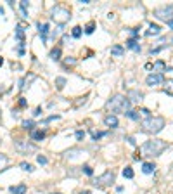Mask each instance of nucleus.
<instances>
[{
	"mask_svg": "<svg viewBox=\"0 0 173 194\" xmlns=\"http://www.w3.org/2000/svg\"><path fill=\"white\" fill-rule=\"evenodd\" d=\"M123 177L125 178H133V170L130 167H125V170H123Z\"/></svg>",
	"mask_w": 173,
	"mask_h": 194,
	"instance_id": "23",
	"label": "nucleus"
},
{
	"mask_svg": "<svg viewBox=\"0 0 173 194\" xmlns=\"http://www.w3.org/2000/svg\"><path fill=\"white\" fill-rule=\"evenodd\" d=\"M50 16H52V19H54L57 24L62 26L64 23H68L71 19V12L62 5H55L54 9H52V12H50Z\"/></svg>",
	"mask_w": 173,
	"mask_h": 194,
	"instance_id": "4",
	"label": "nucleus"
},
{
	"mask_svg": "<svg viewBox=\"0 0 173 194\" xmlns=\"http://www.w3.org/2000/svg\"><path fill=\"white\" fill-rule=\"evenodd\" d=\"M16 38L19 40V43H24V30H23V26H17L16 28Z\"/></svg>",
	"mask_w": 173,
	"mask_h": 194,
	"instance_id": "18",
	"label": "nucleus"
},
{
	"mask_svg": "<svg viewBox=\"0 0 173 194\" xmlns=\"http://www.w3.org/2000/svg\"><path fill=\"white\" fill-rule=\"evenodd\" d=\"M83 172H85L86 175H92V173H94V170H92V167H88V165H85V167H83Z\"/></svg>",
	"mask_w": 173,
	"mask_h": 194,
	"instance_id": "34",
	"label": "nucleus"
},
{
	"mask_svg": "<svg viewBox=\"0 0 173 194\" xmlns=\"http://www.w3.org/2000/svg\"><path fill=\"white\" fill-rule=\"evenodd\" d=\"M126 97H128L130 102H132V101H133V102H140L142 99H144V94H142L140 90H130Z\"/></svg>",
	"mask_w": 173,
	"mask_h": 194,
	"instance_id": "9",
	"label": "nucleus"
},
{
	"mask_svg": "<svg viewBox=\"0 0 173 194\" xmlns=\"http://www.w3.org/2000/svg\"><path fill=\"white\" fill-rule=\"evenodd\" d=\"M104 123L108 125V127H111V128H116V127H118V118H116L114 114H108V116L104 118Z\"/></svg>",
	"mask_w": 173,
	"mask_h": 194,
	"instance_id": "10",
	"label": "nucleus"
},
{
	"mask_svg": "<svg viewBox=\"0 0 173 194\" xmlns=\"http://www.w3.org/2000/svg\"><path fill=\"white\" fill-rule=\"evenodd\" d=\"M108 109L109 111H113V113H128L130 111V101L128 97L121 95V94H116V95H113L111 99L108 101Z\"/></svg>",
	"mask_w": 173,
	"mask_h": 194,
	"instance_id": "1",
	"label": "nucleus"
},
{
	"mask_svg": "<svg viewBox=\"0 0 173 194\" xmlns=\"http://www.w3.org/2000/svg\"><path fill=\"white\" fill-rule=\"evenodd\" d=\"M0 144H2V139H0Z\"/></svg>",
	"mask_w": 173,
	"mask_h": 194,
	"instance_id": "40",
	"label": "nucleus"
},
{
	"mask_svg": "<svg viewBox=\"0 0 173 194\" xmlns=\"http://www.w3.org/2000/svg\"><path fill=\"white\" fill-rule=\"evenodd\" d=\"M50 59L52 61H59L61 59V48L59 47H55L50 50Z\"/></svg>",
	"mask_w": 173,
	"mask_h": 194,
	"instance_id": "19",
	"label": "nucleus"
},
{
	"mask_svg": "<svg viewBox=\"0 0 173 194\" xmlns=\"http://www.w3.org/2000/svg\"><path fill=\"white\" fill-rule=\"evenodd\" d=\"M80 194H90V191H81Z\"/></svg>",
	"mask_w": 173,
	"mask_h": 194,
	"instance_id": "38",
	"label": "nucleus"
},
{
	"mask_svg": "<svg viewBox=\"0 0 173 194\" xmlns=\"http://www.w3.org/2000/svg\"><path fill=\"white\" fill-rule=\"evenodd\" d=\"M33 125H35V123H33L31 120H24V121H23V127H24L26 130H31V128H33Z\"/></svg>",
	"mask_w": 173,
	"mask_h": 194,
	"instance_id": "27",
	"label": "nucleus"
},
{
	"mask_svg": "<svg viewBox=\"0 0 173 194\" xmlns=\"http://www.w3.org/2000/svg\"><path fill=\"white\" fill-rule=\"evenodd\" d=\"M104 135H106V132H92V137H94V140L101 139V137H104Z\"/></svg>",
	"mask_w": 173,
	"mask_h": 194,
	"instance_id": "30",
	"label": "nucleus"
},
{
	"mask_svg": "<svg viewBox=\"0 0 173 194\" xmlns=\"http://www.w3.org/2000/svg\"><path fill=\"white\" fill-rule=\"evenodd\" d=\"M45 139V132L43 130H33L31 132V140H43Z\"/></svg>",
	"mask_w": 173,
	"mask_h": 194,
	"instance_id": "16",
	"label": "nucleus"
},
{
	"mask_svg": "<svg viewBox=\"0 0 173 194\" xmlns=\"http://www.w3.org/2000/svg\"><path fill=\"white\" fill-rule=\"evenodd\" d=\"M166 24H168V26H170V28H171V30H173V19H170V21H166Z\"/></svg>",
	"mask_w": 173,
	"mask_h": 194,
	"instance_id": "37",
	"label": "nucleus"
},
{
	"mask_svg": "<svg viewBox=\"0 0 173 194\" xmlns=\"http://www.w3.org/2000/svg\"><path fill=\"white\" fill-rule=\"evenodd\" d=\"M126 47L128 48H132V50H135V52H140L142 48H140V45L137 43V40L135 38H130L128 42H126Z\"/></svg>",
	"mask_w": 173,
	"mask_h": 194,
	"instance_id": "14",
	"label": "nucleus"
},
{
	"mask_svg": "<svg viewBox=\"0 0 173 194\" xmlns=\"http://www.w3.org/2000/svg\"><path fill=\"white\" fill-rule=\"evenodd\" d=\"M163 81H164V76H163L161 73H152V75H149L146 78V83L149 87H152V85H161Z\"/></svg>",
	"mask_w": 173,
	"mask_h": 194,
	"instance_id": "8",
	"label": "nucleus"
},
{
	"mask_svg": "<svg viewBox=\"0 0 173 194\" xmlns=\"http://www.w3.org/2000/svg\"><path fill=\"white\" fill-rule=\"evenodd\" d=\"M55 85H57L59 90H62L64 85H66V78H64V76H57V78H55Z\"/></svg>",
	"mask_w": 173,
	"mask_h": 194,
	"instance_id": "21",
	"label": "nucleus"
},
{
	"mask_svg": "<svg viewBox=\"0 0 173 194\" xmlns=\"http://www.w3.org/2000/svg\"><path fill=\"white\" fill-rule=\"evenodd\" d=\"M28 0H21V4H19V7H21V12H23V17H28V12H26V9H28Z\"/></svg>",
	"mask_w": 173,
	"mask_h": 194,
	"instance_id": "22",
	"label": "nucleus"
},
{
	"mask_svg": "<svg viewBox=\"0 0 173 194\" xmlns=\"http://www.w3.org/2000/svg\"><path fill=\"white\" fill-rule=\"evenodd\" d=\"M163 127H164V118L161 116H151V118L140 121V128L146 134H157L163 130Z\"/></svg>",
	"mask_w": 173,
	"mask_h": 194,
	"instance_id": "3",
	"label": "nucleus"
},
{
	"mask_svg": "<svg viewBox=\"0 0 173 194\" xmlns=\"http://www.w3.org/2000/svg\"><path fill=\"white\" fill-rule=\"evenodd\" d=\"M168 147V144L161 139H152V140H147L146 144L140 147V153L146 154V156H159L164 149Z\"/></svg>",
	"mask_w": 173,
	"mask_h": 194,
	"instance_id": "2",
	"label": "nucleus"
},
{
	"mask_svg": "<svg viewBox=\"0 0 173 194\" xmlns=\"http://www.w3.org/2000/svg\"><path fill=\"white\" fill-rule=\"evenodd\" d=\"M19 167H21L24 172H33V170H35V168H33V165H30V163H26V161H23Z\"/></svg>",
	"mask_w": 173,
	"mask_h": 194,
	"instance_id": "26",
	"label": "nucleus"
},
{
	"mask_svg": "<svg viewBox=\"0 0 173 194\" xmlns=\"http://www.w3.org/2000/svg\"><path fill=\"white\" fill-rule=\"evenodd\" d=\"M94 26H95L94 23H90V24H86V28H85V33H86V35H90V33H94Z\"/></svg>",
	"mask_w": 173,
	"mask_h": 194,
	"instance_id": "31",
	"label": "nucleus"
},
{
	"mask_svg": "<svg viewBox=\"0 0 173 194\" xmlns=\"http://www.w3.org/2000/svg\"><path fill=\"white\" fill-rule=\"evenodd\" d=\"M64 64L66 66H75L76 64V59H75V57H66V59H64Z\"/></svg>",
	"mask_w": 173,
	"mask_h": 194,
	"instance_id": "29",
	"label": "nucleus"
},
{
	"mask_svg": "<svg viewBox=\"0 0 173 194\" xmlns=\"http://www.w3.org/2000/svg\"><path fill=\"white\" fill-rule=\"evenodd\" d=\"M11 194H26V185L24 184H19V185H11L9 187Z\"/></svg>",
	"mask_w": 173,
	"mask_h": 194,
	"instance_id": "11",
	"label": "nucleus"
},
{
	"mask_svg": "<svg viewBox=\"0 0 173 194\" xmlns=\"http://www.w3.org/2000/svg\"><path fill=\"white\" fill-rule=\"evenodd\" d=\"M33 80H35V75H30V76H26V78H23V80L19 81V83H21V85H19V88H24V87H26V83L30 85Z\"/></svg>",
	"mask_w": 173,
	"mask_h": 194,
	"instance_id": "20",
	"label": "nucleus"
},
{
	"mask_svg": "<svg viewBox=\"0 0 173 194\" xmlns=\"http://www.w3.org/2000/svg\"><path fill=\"white\" fill-rule=\"evenodd\" d=\"M83 137H85V132H83V130H78V132H76V139L81 140Z\"/></svg>",
	"mask_w": 173,
	"mask_h": 194,
	"instance_id": "36",
	"label": "nucleus"
},
{
	"mask_svg": "<svg viewBox=\"0 0 173 194\" xmlns=\"http://www.w3.org/2000/svg\"><path fill=\"white\" fill-rule=\"evenodd\" d=\"M152 68H154V70H164L166 71V64H164L163 61H156V63L152 64Z\"/></svg>",
	"mask_w": 173,
	"mask_h": 194,
	"instance_id": "25",
	"label": "nucleus"
},
{
	"mask_svg": "<svg viewBox=\"0 0 173 194\" xmlns=\"http://www.w3.org/2000/svg\"><path fill=\"white\" fill-rule=\"evenodd\" d=\"M7 163H9V158H7L5 154L0 153V170H4V167H5Z\"/></svg>",
	"mask_w": 173,
	"mask_h": 194,
	"instance_id": "24",
	"label": "nucleus"
},
{
	"mask_svg": "<svg viewBox=\"0 0 173 194\" xmlns=\"http://www.w3.org/2000/svg\"><path fill=\"white\" fill-rule=\"evenodd\" d=\"M114 182V172H104L102 175H99L95 180H94V185L95 187H108Z\"/></svg>",
	"mask_w": 173,
	"mask_h": 194,
	"instance_id": "5",
	"label": "nucleus"
},
{
	"mask_svg": "<svg viewBox=\"0 0 173 194\" xmlns=\"http://www.w3.org/2000/svg\"><path fill=\"white\" fill-rule=\"evenodd\" d=\"M4 64V57H0V66Z\"/></svg>",
	"mask_w": 173,
	"mask_h": 194,
	"instance_id": "39",
	"label": "nucleus"
},
{
	"mask_svg": "<svg viewBox=\"0 0 173 194\" xmlns=\"http://www.w3.org/2000/svg\"><path fill=\"white\" fill-rule=\"evenodd\" d=\"M111 54L116 56V57H121V56H125V47H121V45H113V47H111Z\"/></svg>",
	"mask_w": 173,
	"mask_h": 194,
	"instance_id": "13",
	"label": "nucleus"
},
{
	"mask_svg": "<svg viewBox=\"0 0 173 194\" xmlns=\"http://www.w3.org/2000/svg\"><path fill=\"white\" fill-rule=\"evenodd\" d=\"M73 37H75V38H80L81 37V28L80 26H75V28H73Z\"/></svg>",
	"mask_w": 173,
	"mask_h": 194,
	"instance_id": "28",
	"label": "nucleus"
},
{
	"mask_svg": "<svg viewBox=\"0 0 173 194\" xmlns=\"http://www.w3.org/2000/svg\"><path fill=\"white\" fill-rule=\"evenodd\" d=\"M14 147H16V151H19L21 154H28V153L37 151V146L31 144V142H28V140H16V142H14Z\"/></svg>",
	"mask_w": 173,
	"mask_h": 194,
	"instance_id": "7",
	"label": "nucleus"
},
{
	"mask_svg": "<svg viewBox=\"0 0 173 194\" xmlns=\"http://www.w3.org/2000/svg\"><path fill=\"white\" fill-rule=\"evenodd\" d=\"M38 30H40V35H42V40L47 42V33H49V24L47 23H38Z\"/></svg>",
	"mask_w": 173,
	"mask_h": 194,
	"instance_id": "12",
	"label": "nucleus"
},
{
	"mask_svg": "<svg viewBox=\"0 0 173 194\" xmlns=\"http://www.w3.org/2000/svg\"><path fill=\"white\" fill-rule=\"evenodd\" d=\"M154 16L157 19H163V21H170L173 19V5H164V7H157L154 11Z\"/></svg>",
	"mask_w": 173,
	"mask_h": 194,
	"instance_id": "6",
	"label": "nucleus"
},
{
	"mask_svg": "<svg viewBox=\"0 0 173 194\" xmlns=\"http://www.w3.org/2000/svg\"><path fill=\"white\" fill-rule=\"evenodd\" d=\"M159 33H161V28L157 26V24H152L151 23V26H149V30H147V37H151V35H159Z\"/></svg>",
	"mask_w": 173,
	"mask_h": 194,
	"instance_id": "17",
	"label": "nucleus"
},
{
	"mask_svg": "<svg viewBox=\"0 0 173 194\" xmlns=\"http://www.w3.org/2000/svg\"><path fill=\"white\" fill-rule=\"evenodd\" d=\"M37 161L40 163V165H47V158L42 156V154H38V156H37Z\"/></svg>",
	"mask_w": 173,
	"mask_h": 194,
	"instance_id": "32",
	"label": "nucleus"
},
{
	"mask_svg": "<svg viewBox=\"0 0 173 194\" xmlns=\"http://www.w3.org/2000/svg\"><path fill=\"white\" fill-rule=\"evenodd\" d=\"M154 170H156V165H154V163H144V165H142V172L146 173V175L154 173Z\"/></svg>",
	"mask_w": 173,
	"mask_h": 194,
	"instance_id": "15",
	"label": "nucleus"
},
{
	"mask_svg": "<svg viewBox=\"0 0 173 194\" xmlns=\"http://www.w3.org/2000/svg\"><path fill=\"white\" fill-rule=\"evenodd\" d=\"M140 114H142V116H146V120L151 118V113H149V109H140Z\"/></svg>",
	"mask_w": 173,
	"mask_h": 194,
	"instance_id": "35",
	"label": "nucleus"
},
{
	"mask_svg": "<svg viewBox=\"0 0 173 194\" xmlns=\"http://www.w3.org/2000/svg\"><path fill=\"white\" fill-rule=\"evenodd\" d=\"M126 116H128V118H132V120H139V114H137L135 111H128V113H126Z\"/></svg>",
	"mask_w": 173,
	"mask_h": 194,
	"instance_id": "33",
	"label": "nucleus"
}]
</instances>
